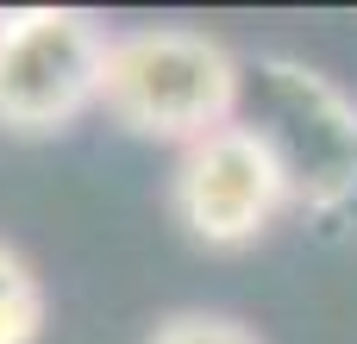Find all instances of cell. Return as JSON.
I'll use <instances>...</instances> for the list:
<instances>
[{
    "mask_svg": "<svg viewBox=\"0 0 357 344\" xmlns=\"http://www.w3.org/2000/svg\"><path fill=\"white\" fill-rule=\"evenodd\" d=\"M107 25L82 6H6L0 13V132L63 138L100 113Z\"/></svg>",
    "mask_w": 357,
    "mask_h": 344,
    "instance_id": "cell-3",
    "label": "cell"
},
{
    "mask_svg": "<svg viewBox=\"0 0 357 344\" xmlns=\"http://www.w3.org/2000/svg\"><path fill=\"white\" fill-rule=\"evenodd\" d=\"M257 81V113L251 125L276 144L295 207L314 219H339L357 207V94H345L326 69L270 50L245 63Z\"/></svg>",
    "mask_w": 357,
    "mask_h": 344,
    "instance_id": "cell-2",
    "label": "cell"
},
{
    "mask_svg": "<svg viewBox=\"0 0 357 344\" xmlns=\"http://www.w3.org/2000/svg\"><path fill=\"white\" fill-rule=\"evenodd\" d=\"M245 56L201 25H126L107 38L100 113L144 144L188 150L245 119Z\"/></svg>",
    "mask_w": 357,
    "mask_h": 344,
    "instance_id": "cell-1",
    "label": "cell"
},
{
    "mask_svg": "<svg viewBox=\"0 0 357 344\" xmlns=\"http://www.w3.org/2000/svg\"><path fill=\"white\" fill-rule=\"evenodd\" d=\"M50 326V288L19 244L0 238V344H38Z\"/></svg>",
    "mask_w": 357,
    "mask_h": 344,
    "instance_id": "cell-5",
    "label": "cell"
},
{
    "mask_svg": "<svg viewBox=\"0 0 357 344\" xmlns=\"http://www.w3.org/2000/svg\"><path fill=\"white\" fill-rule=\"evenodd\" d=\"M163 201H169V219L182 226L188 244L251 251L295 207V188H289V169H282L276 144L251 119H232V125L207 132L201 144L176 150Z\"/></svg>",
    "mask_w": 357,
    "mask_h": 344,
    "instance_id": "cell-4",
    "label": "cell"
},
{
    "mask_svg": "<svg viewBox=\"0 0 357 344\" xmlns=\"http://www.w3.org/2000/svg\"><path fill=\"white\" fill-rule=\"evenodd\" d=\"M144 344H264L257 338V326H245L238 313H220V307H176V313H163Z\"/></svg>",
    "mask_w": 357,
    "mask_h": 344,
    "instance_id": "cell-6",
    "label": "cell"
}]
</instances>
